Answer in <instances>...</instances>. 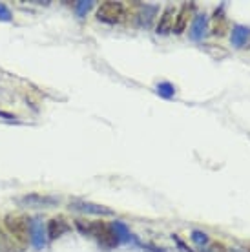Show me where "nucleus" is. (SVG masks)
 I'll list each match as a JSON object with an SVG mask.
<instances>
[{
	"mask_svg": "<svg viewBox=\"0 0 250 252\" xmlns=\"http://www.w3.org/2000/svg\"><path fill=\"white\" fill-rule=\"evenodd\" d=\"M75 228L79 232H82L84 236H92L97 240L102 249H113L119 245V241L115 238V234L112 232V228L108 223L102 221H94V223H86V221H75Z\"/></svg>",
	"mask_w": 250,
	"mask_h": 252,
	"instance_id": "f257e3e1",
	"label": "nucleus"
},
{
	"mask_svg": "<svg viewBox=\"0 0 250 252\" xmlns=\"http://www.w3.org/2000/svg\"><path fill=\"white\" fill-rule=\"evenodd\" d=\"M126 11V6L123 2H113V0H108V2H102L99 7H97V20L104 22V24H117L123 20Z\"/></svg>",
	"mask_w": 250,
	"mask_h": 252,
	"instance_id": "f03ea898",
	"label": "nucleus"
},
{
	"mask_svg": "<svg viewBox=\"0 0 250 252\" xmlns=\"http://www.w3.org/2000/svg\"><path fill=\"white\" fill-rule=\"evenodd\" d=\"M28 240L35 251H42L48 245V230L40 218H30L28 220Z\"/></svg>",
	"mask_w": 250,
	"mask_h": 252,
	"instance_id": "7ed1b4c3",
	"label": "nucleus"
},
{
	"mask_svg": "<svg viewBox=\"0 0 250 252\" xmlns=\"http://www.w3.org/2000/svg\"><path fill=\"white\" fill-rule=\"evenodd\" d=\"M69 210L79 212V214H88V216H113V210L104 205H97L92 201H84V199H71L69 201Z\"/></svg>",
	"mask_w": 250,
	"mask_h": 252,
	"instance_id": "20e7f679",
	"label": "nucleus"
},
{
	"mask_svg": "<svg viewBox=\"0 0 250 252\" xmlns=\"http://www.w3.org/2000/svg\"><path fill=\"white\" fill-rule=\"evenodd\" d=\"M20 205L31 208H46V207H57L59 205V197L55 195H40V194H26L19 199Z\"/></svg>",
	"mask_w": 250,
	"mask_h": 252,
	"instance_id": "39448f33",
	"label": "nucleus"
},
{
	"mask_svg": "<svg viewBox=\"0 0 250 252\" xmlns=\"http://www.w3.org/2000/svg\"><path fill=\"white\" fill-rule=\"evenodd\" d=\"M208 30H210V19H208V15L205 13H199V15H195L194 20H192V24H190V40H194V42H199L203 38L208 35Z\"/></svg>",
	"mask_w": 250,
	"mask_h": 252,
	"instance_id": "423d86ee",
	"label": "nucleus"
},
{
	"mask_svg": "<svg viewBox=\"0 0 250 252\" xmlns=\"http://www.w3.org/2000/svg\"><path fill=\"white\" fill-rule=\"evenodd\" d=\"M4 225H6V228L11 232L15 240L24 241L28 238V220H24V218H20V216H6Z\"/></svg>",
	"mask_w": 250,
	"mask_h": 252,
	"instance_id": "0eeeda50",
	"label": "nucleus"
},
{
	"mask_svg": "<svg viewBox=\"0 0 250 252\" xmlns=\"http://www.w3.org/2000/svg\"><path fill=\"white\" fill-rule=\"evenodd\" d=\"M175 17H177V11H175L174 4L166 6V9L161 13V19L157 22V28H156L157 35H168L170 32H174Z\"/></svg>",
	"mask_w": 250,
	"mask_h": 252,
	"instance_id": "6e6552de",
	"label": "nucleus"
},
{
	"mask_svg": "<svg viewBox=\"0 0 250 252\" xmlns=\"http://www.w3.org/2000/svg\"><path fill=\"white\" fill-rule=\"evenodd\" d=\"M249 40H250V28H249V26L234 24V28H232V33H230L232 46H234L236 50H241V48H245V46L249 44Z\"/></svg>",
	"mask_w": 250,
	"mask_h": 252,
	"instance_id": "1a4fd4ad",
	"label": "nucleus"
},
{
	"mask_svg": "<svg viewBox=\"0 0 250 252\" xmlns=\"http://www.w3.org/2000/svg\"><path fill=\"white\" fill-rule=\"evenodd\" d=\"M195 9V2H185L181 7V11L177 13L175 17V24H174V33H183L187 30L188 20L192 17V11Z\"/></svg>",
	"mask_w": 250,
	"mask_h": 252,
	"instance_id": "9d476101",
	"label": "nucleus"
},
{
	"mask_svg": "<svg viewBox=\"0 0 250 252\" xmlns=\"http://www.w3.org/2000/svg\"><path fill=\"white\" fill-rule=\"evenodd\" d=\"M46 230H48V240L53 241V240H59L61 236H64V234L68 232L69 225L62 218H53V220H50L46 223Z\"/></svg>",
	"mask_w": 250,
	"mask_h": 252,
	"instance_id": "9b49d317",
	"label": "nucleus"
},
{
	"mask_svg": "<svg viewBox=\"0 0 250 252\" xmlns=\"http://www.w3.org/2000/svg\"><path fill=\"white\" fill-rule=\"evenodd\" d=\"M110 228H112V232L115 234V238H117V241L121 243H130V241L137 240L133 234L130 232V228H128V225H126L125 221H113V223H110Z\"/></svg>",
	"mask_w": 250,
	"mask_h": 252,
	"instance_id": "f8f14e48",
	"label": "nucleus"
},
{
	"mask_svg": "<svg viewBox=\"0 0 250 252\" xmlns=\"http://www.w3.org/2000/svg\"><path fill=\"white\" fill-rule=\"evenodd\" d=\"M228 30V22H226L225 17V7L219 6L214 13V20H212V33L214 37H223Z\"/></svg>",
	"mask_w": 250,
	"mask_h": 252,
	"instance_id": "ddd939ff",
	"label": "nucleus"
},
{
	"mask_svg": "<svg viewBox=\"0 0 250 252\" xmlns=\"http://www.w3.org/2000/svg\"><path fill=\"white\" fill-rule=\"evenodd\" d=\"M157 9H159V7H157L156 4H143V6H139V9H137L139 24L146 26V28H148V26L154 22V19H156Z\"/></svg>",
	"mask_w": 250,
	"mask_h": 252,
	"instance_id": "4468645a",
	"label": "nucleus"
},
{
	"mask_svg": "<svg viewBox=\"0 0 250 252\" xmlns=\"http://www.w3.org/2000/svg\"><path fill=\"white\" fill-rule=\"evenodd\" d=\"M156 94L161 97V99H174L175 95V86L168 81H161L156 84Z\"/></svg>",
	"mask_w": 250,
	"mask_h": 252,
	"instance_id": "2eb2a0df",
	"label": "nucleus"
},
{
	"mask_svg": "<svg viewBox=\"0 0 250 252\" xmlns=\"http://www.w3.org/2000/svg\"><path fill=\"white\" fill-rule=\"evenodd\" d=\"M94 6H95V2H92V0H77L75 4H73V11H75L77 17L84 19Z\"/></svg>",
	"mask_w": 250,
	"mask_h": 252,
	"instance_id": "dca6fc26",
	"label": "nucleus"
},
{
	"mask_svg": "<svg viewBox=\"0 0 250 252\" xmlns=\"http://www.w3.org/2000/svg\"><path fill=\"white\" fill-rule=\"evenodd\" d=\"M190 238H192V241H194L197 247H203V249H205L207 245H210V238H208V234H205L203 230H197V228L192 230Z\"/></svg>",
	"mask_w": 250,
	"mask_h": 252,
	"instance_id": "f3484780",
	"label": "nucleus"
},
{
	"mask_svg": "<svg viewBox=\"0 0 250 252\" xmlns=\"http://www.w3.org/2000/svg\"><path fill=\"white\" fill-rule=\"evenodd\" d=\"M13 20V11L9 9L7 4L0 2V22H11Z\"/></svg>",
	"mask_w": 250,
	"mask_h": 252,
	"instance_id": "a211bd4d",
	"label": "nucleus"
},
{
	"mask_svg": "<svg viewBox=\"0 0 250 252\" xmlns=\"http://www.w3.org/2000/svg\"><path fill=\"white\" fill-rule=\"evenodd\" d=\"M0 121H6V123H19V117H15V115L6 112V110H0Z\"/></svg>",
	"mask_w": 250,
	"mask_h": 252,
	"instance_id": "6ab92c4d",
	"label": "nucleus"
},
{
	"mask_svg": "<svg viewBox=\"0 0 250 252\" xmlns=\"http://www.w3.org/2000/svg\"><path fill=\"white\" fill-rule=\"evenodd\" d=\"M205 252H226V249L223 245H219V243H212V245H208V249Z\"/></svg>",
	"mask_w": 250,
	"mask_h": 252,
	"instance_id": "aec40b11",
	"label": "nucleus"
},
{
	"mask_svg": "<svg viewBox=\"0 0 250 252\" xmlns=\"http://www.w3.org/2000/svg\"><path fill=\"white\" fill-rule=\"evenodd\" d=\"M172 240L175 241V245L179 247V249H181L183 252H194V251H192V249H188V247L185 245V243H183V241L179 240V238H177V236H172Z\"/></svg>",
	"mask_w": 250,
	"mask_h": 252,
	"instance_id": "412c9836",
	"label": "nucleus"
},
{
	"mask_svg": "<svg viewBox=\"0 0 250 252\" xmlns=\"http://www.w3.org/2000/svg\"><path fill=\"white\" fill-rule=\"evenodd\" d=\"M232 252H245V251H239V249H234Z\"/></svg>",
	"mask_w": 250,
	"mask_h": 252,
	"instance_id": "4be33fe9",
	"label": "nucleus"
}]
</instances>
